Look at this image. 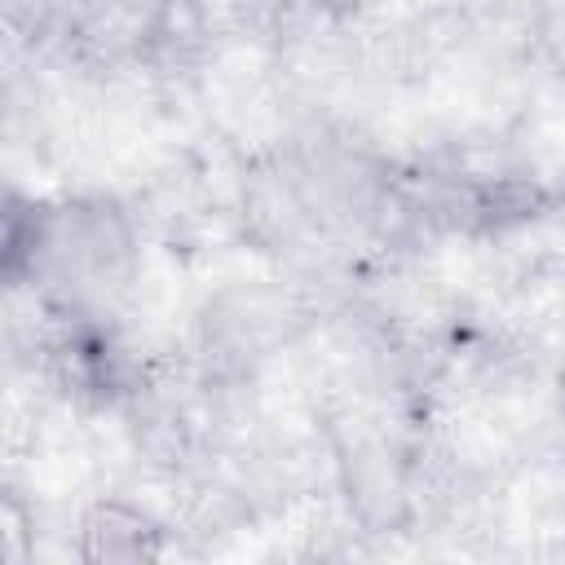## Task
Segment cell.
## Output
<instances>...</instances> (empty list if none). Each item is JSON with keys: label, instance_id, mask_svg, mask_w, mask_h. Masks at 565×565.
Instances as JSON below:
<instances>
[{"label": "cell", "instance_id": "obj_1", "mask_svg": "<svg viewBox=\"0 0 565 565\" xmlns=\"http://www.w3.org/2000/svg\"><path fill=\"white\" fill-rule=\"evenodd\" d=\"M137 225L106 194H75L40 207L31 287L49 296L57 318H106L137 282Z\"/></svg>", "mask_w": 565, "mask_h": 565}, {"label": "cell", "instance_id": "obj_4", "mask_svg": "<svg viewBox=\"0 0 565 565\" xmlns=\"http://www.w3.org/2000/svg\"><path fill=\"white\" fill-rule=\"evenodd\" d=\"M313 9H322V13H331V18H358L362 9H371L375 0H309Z\"/></svg>", "mask_w": 565, "mask_h": 565}, {"label": "cell", "instance_id": "obj_3", "mask_svg": "<svg viewBox=\"0 0 565 565\" xmlns=\"http://www.w3.org/2000/svg\"><path fill=\"white\" fill-rule=\"evenodd\" d=\"M40 207H44V199H31L13 185H0V291L31 278L35 238H40Z\"/></svg>", "mask_w": 565, "mask_h": 565}, {"label": "cell", "instance_id": "obj_2", "mask_svg": "<svg viewBox=\"0 0 565 565\" xmlns=\"http://www.w3.org/2000/svg\"><path fill=\"white\" fill-rule=\"evenodd\" d=\"M75 556L84 561H154L163 556V521L132 499H97L79 516Z\"/></svg>", "mask_w": 565, "mask_h": 565}]
</instances>
